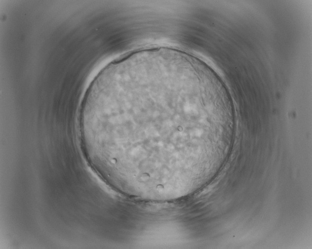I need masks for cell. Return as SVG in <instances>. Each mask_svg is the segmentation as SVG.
Returning <instances> with one entry per match:
<instances>
[{
    "mask_svg": "<svg viewBox=\"0 0 312 249\" xmlns=\"http://www.w3.org/2000/svg\"><path fill=\"white\" fill-rule=\"evenodd\" d=\"M227 127L223 108L200 87L166 74L102 95L95 122L117 179L157 193L182 189L212 171Z\"/></svg>",
    "mask_w": 312,
    "mask_h": 249,
    "instance_id": "cell-1",
    "label": "cell"
}]
</instances>
